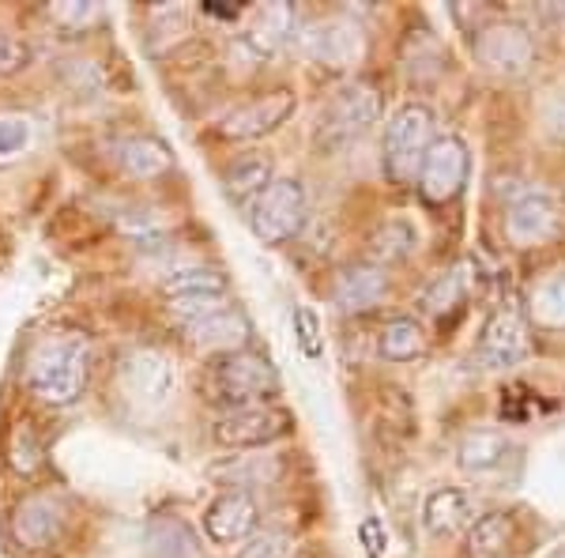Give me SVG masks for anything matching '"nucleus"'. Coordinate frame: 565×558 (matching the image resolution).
<instances>
[{
    "mask_svg": "<svg viewBox=\"0 0 565 558\" xmlns=\"http://www.w3.org/2000/svg\"><path fill=\"white\" fill-rule=\"evenodd\" d=\"M12 539L23 547V551H45L61 539L68 525V506L57 491H31L15 502L12 517Z\"/></svg>",
    "mask_w": 565,
    "mask_h": 558,
    "instance_id": "8",
    "label": "nucleus"
},
{
    "mask_svg": "<svg viewBox=\"0 0 565 558\" xmlns=\"http://www.w3.org/2000/svg\"><path fill=\"white\" fill-rule=\"evenodd\" d=\"M437 140L434 136V109L426 103H404L385 125V140H381V162L385 173L399 186L415 181L418 167H423L426 151Z\"/></svg>",
    "mask_w": 565,
    "mask_h": 558,
    "instance_id": "3",
    "label": "nucleus"
},
{
    "mask_svg": "<svg viewBox=\"0 0 565 558\" xmlns=\"http://www.w3.org/2000/svg\"><path fill=\"white\" fill-rule=\"evenodd\" d=\"M117 373L125 397L143 411H162L178 397V362L162 347H132Z\"/></svg>",
    "mask_w": 565,
    "mask_h": 558,
    "instance_id": "5",
    "label": "nucleus"
},
{
    "mask_svg": "<svg viewBox=\"0 0 565 558\" xmlns=\"http://www.w3.org/2000/svg\"><path fill=\"white\" fill-rule=\"evenodd\" d=\"M377 351L388 362H415L426 351V336L415 317H388L377 336Z\"/></svg>",
    "mask_w": 565,
    "mask_h": 558,
    "instance_id": "25",
    "label": "nucleus"
},
{
    "mask_svg": "<svg viewBox=\"0 0 565 558\" xmlns=\"http://www.w3.org/2000/svg\"><path fill=\"white\" fill-rule=\"evenodd\" d=\"M231 302L226 295H181V298H167V314L174 317L181 325H196L204 322V317L218 314V309H226Z\"/></svg>",
    "mask_w": 565,
    "mask_h": 558,
    "instance_id": "32",
    "label": "nucleus"
},
{
    "mask_svg": "<svg viewBox=\"0 0 565 558\" xmlns=\"http://www.w3.org/2000/svg\"><path fill=\"white\" fill-rule=\"evenodd\" d=\"M287 34H295V8H290V4H271V8H264V12H260L257 27L245 34V45H249L257 57H271V53L287 42Z\"/></svg>",
    "mask_w": 565,
    "mask_h": 558,
    "instance_id": "26",
    "label": "nucleus"
},
{
    "mask_svg": "<svg viewBox=\"0 0 565 558\" xmlns=\"http://www.w3.org/2000/svg\"><path fill=\"white\" fill-rule=\"evenodd\" d=\"M463 291H468V283H463L460 269L441 272V276H437L430 287H426V295H423L426 314H445V309H457L463 302Z\"/></svg>",
    "mask_w": 565,
    "mask_h": 558,
    "instance_id": "30",
    "label": "nucleus"
},
{
    "mask_svg": "<svg viewBox=\"0 0 565 558\" xmlns=\"http://www.w3.org/2000/svg\"><path fill=\"white\" fill-rule=\"evenodd\" d=\"M295 544H290L287 533H257L253 539H245V547L238 558H290Z\"/></svg>",
    "mask_w": 565,
    "mask_h": 558,
    "instance_id": "36",
    "label": "nucleus"
},
{
    "mask_svg": "<svg viewBox=\"0 0 565 558\" xmlns=\"http://www.w3.org/2000/svg\"><path fill=\"white\" fill-rule=\"evenodd\" d=\"M50 20L65 31H87L103 20V8L98 4H84V0H61V4H50Z\"/></svg>",
    "mask_w": 565,
    "mask_h": 558,
    "instance_id": "34",
    "label": "nucleus"
},
{
    "mask_svg": "<svg viewBox=\"0 0 565 558\" xmlns=\"http://www.w3.org/2000/svg\"><path fill=\"white\" fill-rule=\"evenodd\" d=\"M385 295H388V272L370 261L343 264L332 280V298L343 314H366Z\"/></svg>",
    "mask_w": 565,
    "mask_h": 558,
    "instance_id": "17",
    "label": "nucleus"
},
{
    "mask_svg": "<svg viewBox=\"0 0 565 558\" xmlns=\"http://www.w3.org/2000/svg\"><path fill=\"white\" fill-rule=\"evenodd\" d=\"M271 173H276V167H271V155H260V151H249V155H238V159L226 167L223 173V186L231 197H260L264 189L271 186Z\"/></svg>",
    "mask_w": 565,
    "mask_h": 558,
    "instance_id": "22",
    "label": "nucleus"
},
{
    "mask_svg": "<svg viewBox=\"0 0 565 558\" xmlns=\"http://www.w3.org/2000/svg\"><path fill=\"white\" fill-rule=\"evenodd\" d=\"M415 245H418V234L412 223H404V219H385L370 238V264H381V269L399 264L412 257Z\"/></svg>",
    "mask_w": 565,
    "mask_h": 558,
    "instance_id": "24",
    "label": "nucleus"
},
{
    "mask_svg": "<svg viewBox=\"0 0 565 558\" xmlns=\"http://www.w3.org/2000/svg\"><path fill=\"white\" fill-rule=\"evenodd\" d=\"M260 506L249 491H223L204 509V536L218 547H234L257 536Z\"/></svg>",
    "mask_w": 565,
    "mask_h": 558,
    "instance_id": "13",
    "label": "nucleus"
},
{
    "mask_svg": "<svg viewBox=\"0 0 565 558\" xmlns=\"http://www.w3.org/2000/svg\"><path fill=\"white\" fill-rule=\"evenodd\" d=\"M546 558H565V544H558V547H551V555Z\"/></svg>",
    "mask_w": 565,
    "mask_h": 558,
    "instance_id": "38",
    "label": "nucleus"
},
{
    "mask_svg": "<svg viewBox=\"0 0 565 558\" xmlns=\"http://www.w3.org/2000/svg\"><path fill=\"white\" fill-rule=\"evenodd\" d=\"M359 544L366 547V558H385L388 555V533L381 517H362L359 525Z\"/></svg>",
    "mask_w": 565,
    "mask_h": 558,
    "instance_id": "37",
    "label": "nucleus"
},
{
    "mask_svg": "<svg viewBox=\"0 0 565 558\" xmlns=\"http://www.w3.org/2000/svg\"><path fill=\"white\" fill-rule=\"evenodd\" d=\"M509 453H513V445H509L505 434H498V430H471L457 445V464L468 475L482 480V475H494L505 468Z\"/></svg>",
    "mask_w": 565,
    "mask_h": 558,
    "instance_id": "20",
    "label": "nucleus"
},
{
    "mask_svg": "<svg viewBox=\"0 0 565 558\" xmlns=\"http://www.w3.org/2000/svg\"><path fill=\"white\" fill-rule=\"evenodd\" d=\"M31 122L23 114H0V167L23 159V151L31 148Z\"/></svg>",
    "mask_w": 565,
    "mask_h": 558,
    "instance_id": "31",
    "label": "nucleus"
},
{
    "mask_svg": "<svg viewBox=\"0 0 565 558\" xmlns=\"http://www.w3.org/2000/svg\"><path fill=\"white\" fill-rule=\"evenodd\" d=\"M298 109V98L290 87H276L264 91V95H253L249 103L234 106L231 114L218 122V136L223 140H260V136L276 133L279 125H287Z\"/></svg>",
    "mask_w": 565,
    "mask_h": 558,
    "instance_id": "11",
    "label": "nucleus"
},
{
    "mask_svg": "<svg viewBox=\"0 0 565 558\" xmlns=\"http://www.w3.org/2000/svg\"><path fill=\"white\" fill-rule=\"evenodd\" d=\"M90 378V344L84 333H50L26 359V389L45 408H72Z\"/></svg>",
    "mask_w": 565,
    "mask_h": 558,
    "instance_id": "1",
    "label": "nucleus"
},
{
    "mask_svg": "<svg viewBox=\"0 0 565 558\" xmlns=\"http://www.w3.org/2000/svg\"><path fill=\"white\" fill-rule=\"evenodd\" d=\"M114 159H117V167L136 181H159L174 170V155H170V148L159 140V136H148V133H136V136L117 140Z\"/></svg>",
    "mask_w": 565,
    "mask_h": 558,
    "instance_id": "18",
    "label": "nucleus"
},
{
    "mask_svg": "<svg viewBox=\"0 0 565 558\" xmlns=\"http://www.w3.org/2000/svg\"><path fill=\"white\" fill-rule=\"evenodd\" d=\"M143 544H148L151 558H200L204 555V544H200L196 528L189 525L185 517H174V514L151 517L148 528H143Z\"/></svg>",
    "mask_w": 565,
    "mask_h": 558,
    "instance_id": "19",
    "label": "nucleus"
},
{
    "mask_svg": "<svg viewBox=\"0 0 565 558\" xmlns=\"http://www.w3.org/2000/svg\"><path fill=\"white\" fill-rule=\"evenodd\" d=\"M31 65V45H26L15 31H4L0 27V80L4 76H15Z\"/></svg>",
    "mask_w": 565,
    "mask_h": 558,
    "instance_id": "35",
    "label": "nucleus"
},
{
    "mask_svg": "<svg viewBox=\"0 0 565 558\" xmlns=\"http://www.w3.org/2000/svg\"><path fill=\"white\" fill-rule=\"evenodd\" d=\"M306 53L321 69L348 72L362 61V27L348 15H328L306 34Z\"/></svg>",
    "mask_w": 565,
    "mask_h": 558,
    "instance_id": "14",
    "label": "nucleus"
},
{
    "mask_svg": "<svg viewBox=\"0 0 565 558\" xmlns=\"http://www.w3.org/2000/svg\"><path fill=\"white\" fill-rule=\"evenodd\" d=\"M527 355H532V333H527V322L513 306H498L494 314L482 322L479 359L487 362L490 370H501V366L524 362Z\"/></svg>",
    "mask_w": 565,
    "mask_h": 558,
    "instance_id": "12",
    "label": "nucleus"
},
{
    "mask_svg": "<svg viewBox=\"0 0 565 558\" xmlns=\"http://www.w3.org/2000/svg\"><path fill=\"white\" fill-rule=\"evenodd\" d=\"M309 200L298 178H276L264 193L253 200L249 227L260 245H282L306 227Z\"/></svg>",
    "mask_w": 565,
    "mask_h": 558,
    "instance_id": "4",
    "label": "nucleus"
},
{
    "mask_svg": "<svg viewBox=\"0 0 565 558\" xmlns=\"http://www.w3.org/2000/svg\"><path fill=\"white\" fill-rule=\"evenodd\" d=\"M159 287H162V295H167V298H181V295H226V276L218 269L193 264V269L167 272Z\"/></svg>",
    "mask_w": 565,
    "mask_h": 558,
    "instance_id": "28",
    "label": "nucleus"
},
{
    "mask_svg": "<svg viewBox=\"0 0 565 558\" xmlns=\"http://www.w3.org/2000/svg\"><path fill=\"white\" fill-rule=\"evenodd\" d=\"M562 231V212L546 193H521L505 212V238L516 250L551 242Z\"/></svg>",
    "mask_w": 565,
    "mask_h": 558,
    "instance_id": "15",
    "label": "nucleus"
},
{
    "mask_svg": "<svg viewBox=\"0 0 565 558\" xmlns=\"http://www.w3.org/2000/svg\"><path fill=\"white\" fill-rule=\"evenodd\" d=\"M249 340H253V325L238 306H226L218 314L204 317V322L189 325V344L204 355H215V359L234 351H249Z\"/></svg>",
    "mask_w": 565,
    "mask_h": 558,
    "instance_id": "16",
    "label": "nucleus"
},
{
    "mask_svg": "<svg viewBox=\"0 0 565 558\" xmlns=\"http://www.w3.org/2000/svg\"><path fill=\"white\" fill-rule=\"evenodd\" d=\"M476 57L487 72L501 80H521L527 69L535 65V39L524 23L501 20L490 23L476 39Z\"/></svg>",
    "mask_w": 565,
    "mask_h": 558,
    "instance_id": "9",
    "label": "nucleus"
},
{
    "mask_svg": "<svg viewBox=\"0 0 565 558\" xmlns=\"http://www.w3.org/2000/svg\"><path fill=\"white\" fill-rule=\"evenodd\" d=\"M295 430V415L279 404L223 411L212 423V442L223 450H264Z\"/></svg>",
    "mask_w": 565,
    "mask_h": 558,
    "instance_id": "6",
    "label": "nucleus"
},
{
    "mask_svg": "<svg viewBox=\"0 0 565 558\" xmlns=\"http://www.w3.org/2000/svg\"><path fill=\"white\" fill-rule=\"evenodd\" d=\"M4 456H8V468H12L15 475H39L42 464H45V450H42V438L39 430H34V423H26V419H20V423L12 427V434H8V445H4Z\"/></svg>",
    "mask_w": 565,
    "mask_h": 558,
    "instance_id": "27",
    "label": "nucleus"
},
{
    "mask_svg": "<svg viewBox=\"0 0 565 558\" xmlns=\"http://www.w3.org/2000/svg\"><path fill=\"white\" fill-rule=\"evenodd\" d=\"M471 173V155L460 136H437L418 167V197L426 204H449L463 193Z\"/></svg>",
    "mask_w": 565,
    "mask_h": 558,
    "instance_id": "7",
    "label": "nucleus"
},
{
    "mask_svg": "<svg viewBox=\"0 0 565 558\" xmlns=\"http://www.w3.org/2000/svg\"><path fill=\"white\" fill-rule=\"evenodd\" d=\"M527 306H532V322L540 328H565V272L535 283Z\"/></svg>",
    "mask_w": 565,
    "mask_h": 558,
    "instance_id": "29",
    "label": "nucleus"
},
{
    "mask_svg": "<svg viewBox=\"0 0 565 558\" xmlns=\"http://www.w3.org/2000/svg\"><path fill=\"white\" fill-rule=\"evenodd\" d=\"M295 340H298V351H302L309 362L324 359V328H321V317L309 306L295 309Z\"/></svg>",
    "mask_w": 565,
    "mask_h": 558,
    "instance_id": "33",
    "label": "nucleus"
},
{
    "mask_svg": "<svg viewBox=\"0 0 565 558\" xmlns=\"http://www.w3.org/2000/svg\"><path fill=\"white\" fill-rule=\"evenodd\" d=\"M207 397L215 404H223L226 411L238 408H257V404H271L279 397L282 381L279 370L271 366L268 355L260 351H234L223 355L207 366Z\"/></svg>",
    "mask_w": 565,
    "mask_h": 558,
    "instance_id": "2",
    "label": "nucleus"
},
{
    "mask_svg": "<svg viewBox=\"0 0 565 558\" xmlns=\"http://www.w3.org/2000/svg\"><path fill=\"white\" fill-rule=\"evenodd\" d=\"M471 520V498L460 487H434L423 502V525L426 533L445 539L452 533H460Z\"/></svg>",
    "mask_w": 565,
    "mask_h": 558,
    "instance_id": "21",
    "label": "nucleus"
},
{
    "mask_svg": "<svg viewBox=\"0 0 565 558\" xmlns=\"http://www.w3.org/2000/svg\"><path fill=\"white\" fill-rule=\"evenodd\" d=\"M471 555L476 558H509L516 547V520L509 514H487L476 520L468 539Z\"/></svg>",
    "mask_w": 565,
    "mask_h": 558,
    "instance_id": "23",
    "label": "nucleus"
},
{
    "mask_svg": "<svg viewBox=\"0 0 565 558\" xmlns=\"http://www.w3.org/2000/svg\"><path fill=\"white\" fill-rule=\"evenodd\" d=\"M377 117H381V91L366 84V80H359V84L343 87L340 95L324 106L317 136H321L328 148H335V144H348L354 136H362Z\"/></svg>",
    "mask_w": 565,
    "mask_h": 558,
    "instance_id": "10",
    "label": "nucleus"
}]
</instances>
